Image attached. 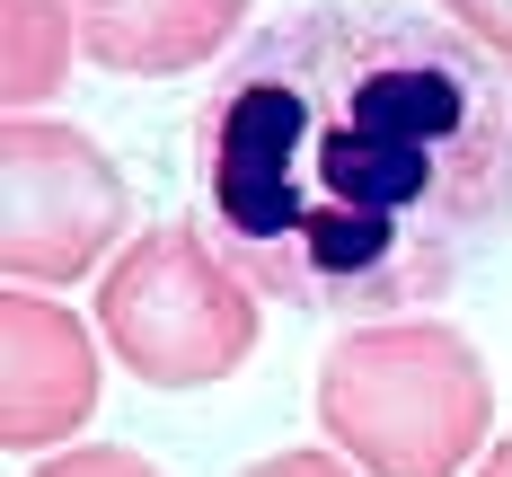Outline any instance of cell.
Listing matches in <instances>:
<instances>
[{
	"label": "cell",
	"mask_w": 512,
	"mask_h": 477,
	"mask_svg": "<svg viewBox=\"0 0 512 477\" xmlns=\"http://www.w3.org/2000/svg\"><path fill=\"white\" fill-rule=\"evenodd\" d=\"M98 336L151 389H212L256 354V283L204 239V221H159L106 265Z\"/></svg>",
	"instance_id": "3957f363"
},
{
	"label": "cell",
	"mask_w": 512,
	"mask_h": 477,
	"mask_svg": "<svg viewBox=\"0 0 512 477\" xmlns=\"http://www.w3.org/2000/svg\"><path fill=\"white\" fill-rule=\"evenodd\" d=\"M124 239V177L62 115H9L0 133V257L18 292L80 283Z\"/></svg>",
	"instance_id": "277c9868"
},
{
	"label": "cell",
	"mask_w": 512,
	"mask_h": 477,
	"mask_svg": "<svg viewBox=\"0 0 512 477\" xmlns=\"http://www.w3.org/2000/svg\"><path fill=\"white\" fill-rule=\"evenodd\" d=\"M239 477H362L345 451H265L256 469H239Z\"/></svg>",
	"instance_id": "30bf717a"
},
{
	"label": "cell",
	"mask_w": 512,
	"mask_h": 477,
	"mask_svg": "<svg viewBox=\"0 0 512 477\" xmlns=\"http://www.w3.org/2000/svg\"><path fill=\"white\" fill-rule=\"evenodd\" d=\"M318 424L362 477H460L486 451L495 380L442 318H371L318 363Z\"/></svg>",
	"instance_id": "7a4b0ae2"
},
{
	"label": "cell",
	"mask_w": 512,
	"mask_h": 477,
	"mask_svg": "<svg viewBox=\"0 0 512 477\" xmlns=\"http://www.w3.org/2000/svg\"><path fill=\"white\" fill-rule=\"evenodd\" d=\"M27 477H159L142 451H124V442H80V451H53V460H36Z\"/></svg>",
	"instance_id": "ba28073f"
},
{
	"label": "cell",
	"mask_w": 512,
	"mask_h": 477,
	"mask_svg": "<svg viewBox=\"0 0 512 477\" xmlns=\"http://www.w3.org/2000/svg\"><path fill=\"white\" fill-rule=\"evenodd\" d=\"M195 221L265 301L424 310L512 230V80L407 0L256 27L195 124Z\"/></svg>",
	"instance_id": "6da1fadb"
},
{
	"label": "cell",
	"mask_w": 512,
	"mask_h": 477,
	"mask_svg": "<svg viewBox=\"0 0 512 477\" xmlns=\"http://www.w3.org/2000/svg\"><path fill=\"white\" fill-rule=\"evenodd\" d=\"M0 433L9 451H62L98 407V345L53 292L0 301Z\"/></svg>",
	"instance_id": "5b68a950"
},
{
	"label": "cell",
	"mask_w": 512,
	"mask_h": 477,
	"mask_svg": "<svg viewBox=\"0 0 512 477\" xmlns=\"http://www.w3.org/2000/svg\"><path fill=\"white\" fill-rule=\"evenodd\" d=\"M477 477H512V433L495 442V451H486V460H477Z\"/></svg>",
	"instance_id": "8fae6325"
},
{
	"label": "cell",
	"mask_w": 512,
	"mask_h": 477,
	"mask_svg": "<svg viewBox=\"0 0 512 477\" xmlns=\"http://www.w3.org/2000/svg\"><path fill=\"white\" fill-rule=\"evenodd\" d=\"M9 36H0V89H9V115H36L45 98H62L71 80V53H80V18L71 0H0Z\"/></svg>",
	"instance_id": "52a82bcc"
},
{
	"label": "cell",
	"mask_w": 512,
	"mask_h": 477,
	"mask_svg": "<svg viewBox=\"0 0 512 477\" xmlns=\"http://www.w3.org/2000/svg\"><path fill=\"white\" fill-rule=\"evenodd\" d=\"M442 9H451V27H460L477 53H495L512 71V0H442Z\"/></svg>",
	"instance_id": "9c48e42d"
},
{
	"label": "cell",
	"mask_w": 512,
	"mask_h": 477,
	"mask_svg": "<svg viewBox=\"0 0 512 477\" xmlns=\"http://www.w3.org/2000/svg\"><path fill=\"white\" fill-rule=\"evenodd\" d=\"M80 18V53L106 71H133V80H168V71H195L248 27V0H71Z\"/></svg>",
	"instance_id": "8992f818"
}]
</instances>
